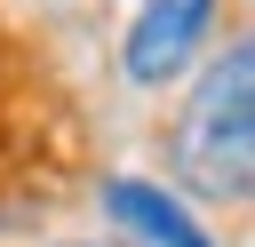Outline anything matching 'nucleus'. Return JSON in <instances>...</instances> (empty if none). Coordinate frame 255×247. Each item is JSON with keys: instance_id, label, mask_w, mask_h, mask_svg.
Here are the masks:
<instances>
[{"instance_id": "obj_1", "label": "nucleus", "mask_w": 255, "mask_h": 247, "mask_svg": "<svg viewBox=\"0 0 255 247\" xmlns=\"http://www.w3.org/2000/svg\"><path fill=\"white\" fill-rule=\"evenodd\" d=\"M247 120H255V56L223 48V64L191 88L183 127H175L183 183H199L215 199H247V175H255V127Z\"/></svg>"}, {"instance_id": "obj_2", "label": "nucleus", "mask_w": 255, "mask_h": 247, "mask_svg": "<svg viewBox=\"0 0 255 247\" xmlns=\"http://www.w3.org/2000/svg\"><path fill=\"white\" fill-rule=\"evenodd\" d=\"M207 24H215V0H135L120 72H128L135 88H167V80L207 48Z\"/></svg>"}, {"instance_id": "obj_3", "label": "nucleus", "mask_w": 255, "mask_h": 247, "mask_svg": "<svg viewBox=\"0 0 255 247\" xmlns=\"http://www.w3.org/2000/svg\"><path fill=\"white\" fill-rule=\"evenodd\" d=\"M104 207H112L128 231H143L151 247H215V239L199 231V215H191L175 191L143 183V175H112V183H104Z\"/></svg>"}]
</instances>
